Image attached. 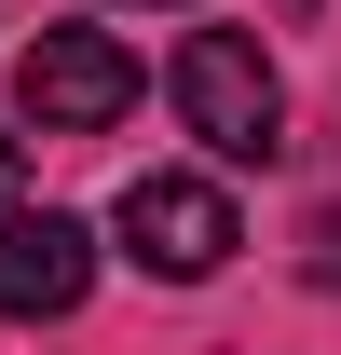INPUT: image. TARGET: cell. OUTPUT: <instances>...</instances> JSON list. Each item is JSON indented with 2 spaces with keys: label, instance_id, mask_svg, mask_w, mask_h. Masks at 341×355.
<instances>
[{
  "label": "cell",
  "instance_id": "1",
  "mask_svg": "<svg viewBox=\"0 0 341 355\" xmlns=\"http://www.w3.org/2000/svg\"><path fill=\"white\" fill-rule=\"evenodd\" d=\"M164 96H177V123L205 137V164H273L287 150V83H273V55L246 28H191Z\"/></svg>",
  "mask_w": 341,
  "mask_h": 355
},
{
  "label": "cell",
  "instance_id": "2",
  "mask_svg": "<svg viewBox=\"0 0 341 355\" xmlns=\"http://www.w3.org/2000/svg\"><path fill=\"white\" fill-rule=\"evenodd\" d=\"M110 232H123V260L150 273V287H205V273L232 260V246H246L232 191H218V178H191V164H150V178H123Z\"/></svg>",
  "mask_w": 341,
  "mask_h": 355
},
{
  "label": "cell",
  "instance_id": "3",
  "mask_svg": "<svg viewBox=\"0 0 341 355\" xmlns=\"http://www.w3.org/2000/svg\"><path fill=\"white\" fill-rule=\"evenodd\" d=\"M14 110L42 137H96V123L137 110V55L110 42V28H42V42L14 55Z\"/></svg>",
  "mask_w": 341,
  "mask_h": 355
},
{
  "label": "cell",
  "instance_id": "4",
  "mask_svg": "<svg viewBox=\"0 0 341 355\" xmlns=\"http://www.w3.org/2000/svg\"><path fill=\"white\" fill-rule=\"evenodd\" d=\"M82 287H96V232L82 219H55V205H14V219H0V314H14V328L82 314Z\"/></svg>",
  "mask_w": 341,
  "mask_h": 355
},
{
  "label": "cell",
  "instance_id": "5",
  "mask_svg": "<svg viewBox=\"0 0 341 355\" xmlns=\"http://www.w3.org/2000/svg\"><path fill=\"white\" fill-rule=\"evenodd\" d=\"M14 191H28V137H0V219H14Z\"/></svg>",
  "mask_w": 341,
  "mask_h": 355
},
{
  "label": "cell",
  "instance_id": "6",
  "mask_svg": "<svg viewBox=\"0 0 341 355\" xmlns=\"http://www.w3.org/2000/svg\"><path fill=\"white\" fill-rule=\"evenodd\" d=\"M314 287H341V219H314Z\"/></svg>",
  "mask_w": 341,
  "mask_h": 355
}]
</instances>
